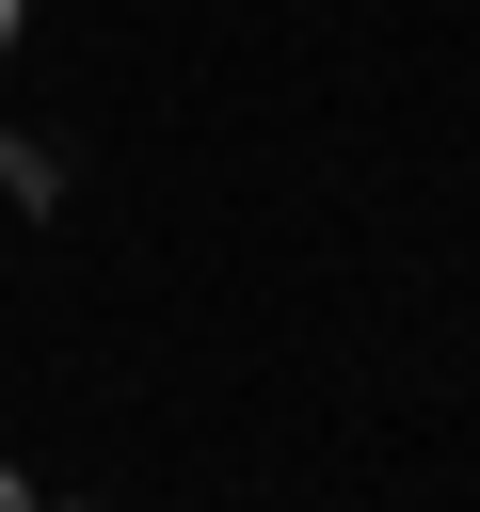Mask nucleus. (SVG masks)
I'll use <instances>...</instances> for the list:
<instances>
[{
    "label": "nucleus",
    "mask_w": 480,
    "mask_h": 512,
    "mask_svg": "<svg viewBox=\"0 0 480 512\" xmlns=\"http://www.w3.org/2000/svg\"><path fill=\"white\" fill-rule=\"evenodd\" d=\"M0 48H16V0H0Z\"/></svg>",
    "instance_id": "f257e3e1"
}]
</instances>
